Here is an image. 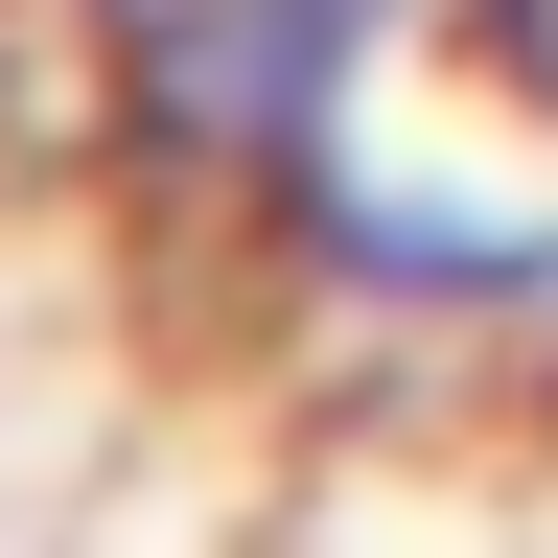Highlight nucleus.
I'll list each match as a JSON object with an SVG mask.
<instances>
[{
	"label": "nucleus",
	"instance_id": "obj_1",
	"mask_svg": "<svg viewBox=\"0 0 558 558\" xmlns=\"http://www.w3.org/2000/svg\"><path fill=\"white\" fill-rule=\"evenodd\" d=\"M396 24H418V0H117V140H140L163 186L279 209L303 163H349Z\"/></svg>",
	"mask_w": 558,
	"mask_h": 558
}]
</instances>
